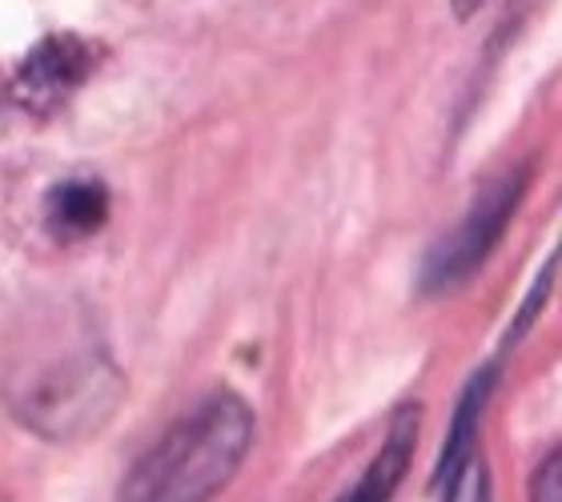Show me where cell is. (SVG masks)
<instances>
[{"instance_id": "cell-1", "label": "cell", "mask_w": 562, "mask_h": 502, "mask_svg": "<svg viewBox=\"0 0 562 502\" xmlns=\"http://www.w3.org/2000/svg\"><path fill=\"white\" fill-rule=\"evenodd\" d=\"M254 446V410L234 390H213L133 462L117 502H213Z\"/></svg>"}, {"instance_id": "cell-2", "label": "cell", "mask_w": 562, "mask_h": 502, "mask_svg": "<svg viewBox=\"0 0 562 502\" xmlns=\"http://www.w3.org/2000/svg\"><path fill=\"white\" fill-rule=\"evenodd\" d=\"M121 394H125V378L113 370L105 354H65L60 362L45 366L24 386L16 414L36 434L69 443V438L93 434L113 414Z\"/></svg>"}, {"instance_id": "cell-3", "label": "cell", "mask_w": 562, "mask_h": 502, "mask_svg": "<svg viewBox=\"0 0 562 502\" xmlns=\"http://www.w3.org/2000/svg\"><path fill=\"white\" fill-rule=\"evenodd\" d=\"M527 181H530V169L527 165H515V169H506V174H498L494 181H486L479 189V198L462 213V222L426 254L422 290L426 293L454 290V286H462L491 257V249L498 246V237L506 234V225L515 217L518 201L527 193Z\"/></svg>"}, {"instance_id": "cell-4", "label": "cell", "mask_w": 562, "mask_h": 502, "mask_svg": "<svg viewBox=\"0 0 562 502\" xmlns=\"http://www.w3.org/2000/svg\"><path fill=\"white\" fill-rule=\"evenodd\" d=\"M97 60H101V45L77 33H48L16 65L9 97L33 118H53L93 77Z\"/></svg>"}, {"instance_id": "cell-5", "label": "cell", "mask_w": 562, "mask_h": 502, "mask_svg": "<svg viewBox=\"0 0 562 502\" xmlns=\"http://www.w3.org/2000/svg\"><path fill=\"white\" fill-rule=\"evenodd\" d=\"M45 225L60 242H81L101 234L109 222V189L97 177H69L45 193Z\"/></svg>"}, {"instance_id": "cell-6", "label": "cell", "mask_w": 562, "mask_h": 502, "mask_svg": "<svg viewBox=\"0 0 562 502\" xmlns=\"http://www.w3.org/2000/svg\"><path fill=\"white\" fill-rule=\"evenodd\" d=\"M414 443H418V406H402L390 422V434L378 458L366 467V475L358 479L350 494L341 502H390L398 494L406 470H411L414 458Z\"/></svg>"}, {"instance_id": "cell-7", "label": "cell", "mask_w": 562, "mask_h": 502, "mask_svg": "<svg viewBox=\"0 0 562 502\" xmlns=\"http://www.w3.org/2000/svg\"><path fill=\"white\" fill-rule=\"evenodd\" d=\"M494 382H498V366H486L479 375L470 378V386L462 390L454 406V422H450V438L442 446V458H438V467H434V487L442 491L450 475H454L462 462L474 458V443H479V419H482V406H486V398H491Z\"/></svg>"}, {"instance_id": "cell-8", "label": "cell", "mask_w": 562, "mask_h": 502, "mask_svg": "<svg viewBox=\"0 0 562 502\" xmlns=\"http://www.w3.org/2000/svg\"><path fill=\"white\" fill-rule=\"evenodd\" d=\"M442 502H491V475L479 455L450 475V482L442 487Z\"/></svg>"}, {"instance_id": "cell-9", "label": "cell", "mask_w": 562, "mask_h": 502, "mask_svg": "<svg viewBox=\"0 0 562 502\" xmlns=\"http://www.w3.org/2000/svg\"><path fill=\"white\" fill-rule=\"evenodd\" d=\"M554 266H559V261H554V257H547V266H542V278L535 281V286H530L527 302H522V310H518V317H515V334H510V342H518L530 326H535V314H539L542 305H547V298H551Z\"/></svg>"}, {"instance_id": "cell-10", "label": "cell", "mask_w": 562, "mask_h": 502, "mask_svg": "<svg viewBox=\"0 0 562 502\" xmlns=\"http://www.w3.org/2000/svg\"><path fill=\"white\" fill-rule=\"evenodd\" d=\"M530 502H562V450H551L530 479Z\"/></svg>"}, {"instance_id": "cell-11", "label": "cell", "mask_w": 562, "mask_h": 502, "mask_svg": "<svg viewBox=\"0 0 562 502\" xmlns=\"http://www.w3.org/2000/svg\"><path fill=\"white\" fill-rule=\"evenodd\" d=\"M479 9H482V0H454V12L462 16V21H467V16H474Z\"/></svg>"}, {"instance_id": "cell-12", "label": "cell", "mask_w": 562, "mask_h": 502, "mask_svg": "<svg viewBox=\"0 0 562 502\" xmlns=\"http://www.w3.org/2000/svg\"><path fill=\"white\" fill-rule=\"evenodd\" d=\"M0 121H4V105H0Z\"/></svg>"}]
</instances>
